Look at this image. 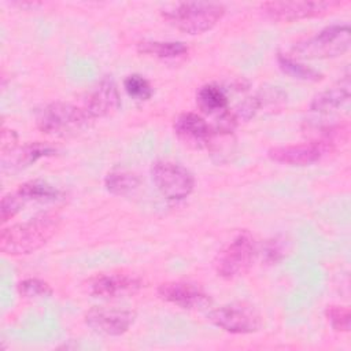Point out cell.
Listing matches in <instances>:
<instances>
[{
  "label": "cell",
  "mask_w": 351,
  "mask_h": 351,
  "mask_svg": "<svg viewBox=\"0 0 351 351\" xmlns=\"http://www.w3.org/2000/svg\"><path fill=\"white\" fill-rule=\"evenodd\" d=\"M137 51L158 59H176L184 56L188 52V47L182 41L144 40L137 44Z\"/></svg>",
  "instance_id": "19"
},
{
  "label": "cell",
  "mask_w": 351,
  "mask_h": 351,
  "mask_svg": "<svg viewBox=\"0 0 351 351\" xmlns=\"http://www.w3.org/2000/svg\"><path fill=\"white\" fill-rule=\"evenodd\" d=\"M225 15V7L213 1L181 3L165 12V19L176 29L195 36L211 30Z\"/></svg>",
  "instance_id": "3"
},
{
  "label": "cell",
  "mask_w": 351,
  "mask_h": 351,
  "mask_svg": "<svg viewBox=\"0 0 351 351\" xmlns=\"http://www.w3.org/2000/svg\"><path fill=\"white\" fill-rule=\"evenodd\" d=\"M173 129L177 138L191 148H208L213 140V128L196 112L180 114L174 119Z\"/></svg>",
  "instance_id": "13"
},
{
  "label": "cell",
  "mask_w": 351,
  "mask_h": 351,
  "mask_svg": "<svg viewBox=\"0 0 351 351\" xmlns=\"http://www.w3.org/2000/svg\"><path fill=\"white\" fill-rule=\"evenodd\" d=\"M123 89L126 93L138 101H145L152 97L154 89L147 78L140 74H130L123 80Z\"/></svg>",
  "instance_id": "22"
},
{
  "label": "cell",
  "mask_w": 351,
  "mask_h": 351,
  "mask_svg": "<svg viewBox=\"0 0 351 351\" xmlns=\"http://www.w3.org/2000/svg\"><path fill=\"white\" fill-rule=\"evenodd\" d=\"M284 251H285L284 243H281L278 239H273L266 244L265 258L269 263H276L284 258Z\"/></svg>",
  "instance_id": "26"
},
{
  "label": "cell",
  "mask_w": 351,
  "mask_h": 351,
  "mask_svg": "<svg viewBox=\"0 0 351 351\" xmlns=\"http://www.w3.org/2000/svg\"><path fill=\"white\" fill-rule=\"evenodd\" d=\"M351 45L348 25H330L313 37L296 43L292 53L296 59H329L346 53Z\"/></svg>",
  "instance_id": "4"
},
{
  "label": "cell",
  "mask_w": 351,
  "mask_h": 351,
  "mask_svg": "<svg viewBox=\"0 0 351 351\" xmlns=\"http://www.w3.org/2000/svg\"><path fill=\"white\" fill-rule=\"evenodd\" d=\"M93 119L85 108L71 103L53 101L38 110L36 115L37 128L55 137H73L84 132Z\"/></svg>",
  "instance_id": "2"
},
{
  "label": "cell",
  "mask_w": 351,
  "mask_h": 351,
  "mask_svg": "<svg viewBox=\"0 0 351 351\" xmlns=\"http://www.w3.org/2000/svg\"><path fill=\"white\" fill-rule=\"evenodd\" d=\"M144 281L130 273H100L85 282L86 292L93 298L118 299L136 295Z\"/></svg>",
  "instance_id": "8"
},
{
  "label": "cell",
  "mask_w": 351,
  "mask_h": 351,
  "mask_svg": "<svg viewBox=\"0 0 351 351\" xmlns=\"http://www.w3.org/2000/svg\"><path fill=\"white\" fill-rule=\"evenodd\" d=\"M84 321L96 333L121 336L134 324L136 313L125 307L95 306L85 313Z\"/></svg>",
  "instance_id": "9"
},
{
  "label": "cell",
  "mask_w": 351,
  "mask_h": 351,
  "mask_svg": "<svg viewBox=\"0 0 351 351\" xmlns=\"http://www.w3.org/2000/svg\"><path fill=\"white\" fill-rule=\"evenodd\" d=\"M197 107L207 115L222 114L228 110L229 99L223 88L217 84H206L196 93Z\"/></svg>",
  "instance_id": "17"
},
{
  "label": "cell",
  "mask_w": 351,
  "mask_h": 351,
  "mask_svg": "<svg viewBox=\"0 0 351 351\" xmlns=\"http://www.w3.org/2000/svg\"><path fill=\"white\" fill-rule=\"evenodd\" d=\"M332 148L321 141L311 140L304 144H292V145H280L273 147L267 151V156L281 165L288 166H308L318 162L324 154Z\"/></svg>",
  "instance_id": "12"
},
{
  "label": "cell",
  "mask_w": 351,
  "mask_h": 351,
  "mask_svg": "<svg viewBox=\"0 0 351 351\" xmlns=\"http://www.w3.org/2000/svg\"><path fill=\"white\" fill-rule=\"evenodd\" d=\"M277 62L280 69L291 75L292 78H298V80H303V81H319L322 80V74L318 73L315 69L306 66L298 60H295L293 58L288 56V55H282L278 53L277 56Z\"/></svg>",
  "instance_id": "21"
},
{
  "label": "cell",
  "mask_w": 351,
  "mask_h": 351,
  "mask_svg": "<svg viewBox=\"0 0 351 351\" xmlns=\"http://www.w3.org/2000/svg\"><path fill=\"white\" fill-rule=\"evenodd\" d=\"M330 1H266L261 10L276 22H296L325 14L330 8Z\"/></svg>",
  "instance_id": "10"
},
{
  "label": "cell",
  "mask_w": 351,
  "mask_h": 351,
  "mask_svg": "<svg viewBox=\"0 0 351 351\" xmlns=\"http://www.w3.org/2000/svg\"><path fill=\"white\" fill-rule=\"evenodd\" d=\"M207 318L214 326L233 335L254 333L262 326L261 314L254 306L244 302L217 307L208 313Z\"/></svg>",
  "instance_id": "7"
},
{
  "label": "cell",
  "mask_w": 351,
  "mask_h": 351,
  "mask_svg": "<svg viewBox=\"0 0 351 351\" xmlns=\"http://www.w3.org/2000/svg\"><path fill=\"white\" fill-rule=\"evenodd\" d=\"M350 99V78L344 75L337 84L325 89L324 92L314 96L310 103V110L314 112H330L340 108Z\"/></svg>",
  "instance_id": "15"
},
{
  "label": "cell",
  "mask_w": 351,
  "mask_h": 351,
  "mask_svg": "<svg viewBox=\"0 0 351 351\" xmlns=\"http://www.w3.org/2000/svg\"><path fill=\"white\" fill-rule=\"evenodd\" d=\"M55 154H56V148L53 145L43 141H32V143L23 144L22 147H15L11 151L3 154V159L10 156L11 167L22 169L36 163L43 158H48Z\"/></svg>",
  "instance_id": "16"
},
{
  "label": "cell",
  "mask_w": 351,
  "mask_h": 351,
  "mask_svg": "<svg viewBox=\"0 0 351 351\" xmlns=\"http://www.w3.org/2000/svg\"><path fill=\"white\" fill-rule=\"evenodd\" d=\"M258 254L256 243L248 232L239 233L215 258V271L225 280L245 274Z\"/></svg>",
  "instance_id": "5"
},
{
  "label": "cell",
  "mask_w": 351,
  "mask_h": 351,
  "mask_svg": "<svg viewBox=\"0 0 351 351\" xmlns=\"http://www.w3.org/2000/svg\"><path fill=\"white\" fill-rule=\"evenodd\" d=\"M140 177L129 170H112L104 178L106 189L115 196H126L140 186Z\"/></svg>",
  "instance_id": "20"
},
{
  "label": "cell",
  "mask_w": 351,
  "mask_h": 351,
  "mask_svg": "<svg viewBox=\"0 0 351 351\" xmlns=\"http://www.w3.org/2000/svg\"><path fill=\"white\" fill-rule=\"evenodd\" d=\"M151 178L159 193L169 200H184L195 189L193 174L182 165L171 160L152 163Z\"/></svg>",
  "instance_id": "6"
},
{
  "label": "cell",
  "mask_w": 351,
  "mask_h": 351,
  "mask_svg": "<svg viewBox=\"0 0 351 351\" xmlns=\"http://www.w3.org/2000/svg\"><path fill=\"white\" fill-rule=\"evenodd\" d=\"M16 193L23 199V202H38L48 203L60 199L62 192L52 184L44 180H32L27 181L16 189Z\"/></svg>",
  "instance_id": "18"
},
{
  "label": "cell",
  "mask_w": 351,
  "mask_h": 351,
  "mask_svg": "<svg viewBox=\"0 0 351 351\" xmlns=\"http://www.w3.org/2000/svg\"><path fill=\"white\" fill-rule=\"evenodd\" d=\"M59 213L48 211L27 221L4 228L0 234V250L4 255L19 256L44 247L60 229Z\"/></svg>",
  "instance_id": "1"
},
{
  "label": "cell",
  "mask_w": 351,
  "mask_h": 351,
  "mask_svg": "<svg viewBox=\"0 0 351 351\" xmlns=\"http://www.w3.org/2000/svg\"><path fill=\"white\" fill-rule=\"evenodd\" d=\"M25 206L23 199L16 193H7L1 199V207H0V218L1 222H7L11 218H14Z\"/></svg>",
  "instance_id": "25"
},
{
  "label": "cell",
  "mask_w": 351,
  "mask_h": 351,
  "mask_svg": "<svg viewBox=\"0 0 351 351\" xmlns=\"http://www.w3.org/2000/svg\"><path fill=\"white\" fill-rule=\"evenodd\" d=\"M16 288L19 295L26 299H44L49 298L53 293L52 287L47 281L34 277L19 281Z\"/></svg>",
  "instance_id": "23"
},
{
  "label": "cell",
  "mask_w": 351,
  "mask_h": 351,
  "mask_svg": "<svg viewBox=\"0 0 351 351\" xmlns=\"http://www.w3.org/2000/svg\"><path fill=\"white\" fill-rule=\"evenodd\" d=\"M158 296L184 310H200L211 304L210 295L199 285L186 281H166L158 287Z\"/></svg>",
  "instance_id": "11"
},
{
  "label": "cell",
  "mask_w": 351,
  "mask_h": 351,
  "mask_svg": "<svg viewBox=\"0 0 351 351\" xmlns=\"http://www.w3.org/2000/svg\"><path fill=\"white\" fill-rule=\"evenodd\" d=\"M325 315L330 324V326L336 332H348L351 324V314L347 306L332 304L325 310Z\"/></svg>",
  "instance_id": "24"
},
{
  "label": "cell",
  "mask_w": 351,
  "mask_h": 351,
  "mask_svg": "<svg viewBox=\"0 0 351 351\" xmlns=\"http://www.w3.org/2000/svg\"><path fill=\"white\" fill-rule=\"evenodd\" d=\"M121 107V96L115 81L110 77L99 81L88 93L85 100V111L92 119L112 115Z\"/></svg>",
  "instance_id": "14"
}]
</instances>
